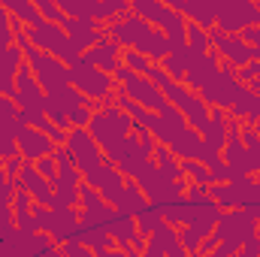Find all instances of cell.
Masks as SVG:
<instances>
[{"label": "cell", "mask_w": 260, "mask_h": 257, "mask_svg": "<svg viewBox=\"0 0 260 257\" xmlns=\"http://www.w3.org/2000/svg\"><path fill=\"white\" fill-rule=\"evenodd\" d=\"M182 173L191 185H206L209 188V167L200 160H182Z\"/></svg>", "instance_id": "26"}, {"label": "cell", "mask_w": 260, "mask_h": 257, "mask_svg": "<svg viewBox=\"0 0 260 257\" xmlns=\"http://www.w3.org/2000/svg\"><path fill=\"white\" fill-rule=\"evenodd\" d=\"M254 227H257V236H260V215L254 218Z\"/></svg>", "instance_id": "38"}, {"label": "cell", "mask_w": 260, "mask_h": 257, "mask_svg": "<svg viewBox=\"0 0 260 257\" xmlns=\"http://www.w3.org/2000/svg\"><path fill=\"white\" fill-rule=\"evenodd\" d=\"M27 40H30V46L34 49H40V52H46V55H52V58H58L61 64L73 67L82 61V52L73 46V40L64 34V27H58V24H43V27H27Z\"/></svg>", "instance_id": "4"}, {"label": "cell", "mask_w": 260, "mask_h": 257, "mask_svg": "<svg viewBox=\"0 0 260 257\" xmlns=\"http://www.w3.org/2000/svg\"><path fill=\"white\" fill-rule=\"evenodd\" d=\"M221 73V58L215 55V52H209V55H200V58H194L191 64H188V73H185V85L194 91V94H200L215 76Z\"/></svg>", "instance_id": "16"}, {"label": "cell", "mask_w": 260, "mask_h": 257, "mask_svg": "<svg viewBox=\"0 0 260 257\" xmlns=\"http://www.w3.org/2000/svg\"><path fill=\"white\" fill-rule=\"evenodd\" d=\"M34 167H37V173H40L43 179H49V182L58 176V164H55V157H43V160H37Z\"/></svg>", "instance_id": "33"}, {"label": "cell", "mask_w": 260, "mask_h": 257, "mask_svg": "<svg viewBox=\"0 0 260 257\" xmlns=\"http://www.w3.org/2000/svg\"><path fill=\"white\" fill-rule=\"evenodd\" d=\"M236 79H239L245 88H248L251 82H257V79H260V61H251V64L239 67V70H236Z\"/></svg>", "instance_id": "31"}, {"label": "cell", "mask_w": 260, "mask_h": 257, "mask_svg": "<svg viewBox=\"0 0 260 257\" xmlns=\"http://www.w3.org/2000/svg\"><path fill=\"white\" fill-rule=\"evenodd\" d=\"M154 139L160 145H167L179 160H200L203 157V136L185 121V115L176 106H167L160 112V124L154 130Z\"/></svg>", "instance_id": "1"}, {"label": "cell", "mask_w": 260, "mask_h": 257, "mask_svg": "<svg viewBox=\"0 0 260 257\" xmlns=\"http://www.w3.org/2000/svg\"><path fill=\"white\" fill-rule=\"evenodd\" d=\"M230 118L233 121H242V124H254L260 121V94H254L251 88H245L236 103L230 106Z\"/></svg>", "instance_id": "20"}, {"label": "cell", "mask_w": 260, "mask_h": 257, "mask_svg": "<svg viewBox=\"0 0 260 257\" xmlns=\"http://www.w3.org/2000/svg\"><path fill=\"white\" fill-rule=\"evenodd\" d=\"M209 43H212L215 55L224 61V67L239 70V67H245V64H251V61H254V49H251L239 34L227 37V34H221L218 27H212V30H209Z\"/></svg>", "instance_id": "9"}, {"label": "cell", "mask_w": 260, "mask_h": 257, "mask_svg": "<svg viewBox=\"0 0 260 257\" xmlns=\"http://www.w3.org/2000/svg\"><path fill=\"white\" fill-rule=\"evenodd\" d=\"M145 79H148V82H151V85H154L157 91H164V88H167V85L173 82V79L167 76V70H164L160 64H151V67H148V70H145Z\"/></svg>", "instance_id": "30"}, {"label": "cell", "mask_w": 260, "mask_h": 257, "mask_svg": "<svg viewBox=\"0 0 260 257\" xmlns=\"http://www.w3.org/2000/svg\"><path fill=\"white\" fill-rule=\"evenodd\" d=\"M70 85L91 103V106H103V103H112L115 94H118V82L115 76H106L100 73L94 64H88L85 58L79 64L70 67Z\"/></svg>", "instance_id": "3"}, {"label": "cell", "mask_w": 260, "mask_h": 257, "mask_svg": "<svg viewBox=\"0 0 260 257\" xmlns=\"http://www.w3.org/2000/svg\"><path fill=\"white\" fill-rule=\"evenodd\" d=\"M115 82H118V91L127 97V100H133L136 106H142V109H148V112H164L170 103H167V97H164V91H157L145 76H136V73H130V70H118L115 73Z\"/></svg>", "instance_id": "6"}, {"label": "cell", "mask_w": 260, "mask_h": 257, "mask_svg": "<svg viewBox=\"0 0 260 257\" xmlns=\"http://www.w3.org/2000/svg\"><path fill=\"white\" fill-rule=\"evenodd\" d=\"M133 221H136V230L148 239V236L154 233V227L164 221V209H160V206H154V203H148V206H145V209L133 218Z\"/></svg>", "instance_id": "25"}, {"label": "cell", "mask_w": 260, "mask_h": 257, "mask_svg": "<svg viewBox=\"0 0 260 257\" xmlns=\"http://www.w3.org/2000/svg\"><path fill=\"white\" fill-rule=\"evenodd\" d=\"M215 27L227 37L242 34L245 27H260V6L251 0H221L215 9Z\"/></svg>", "instance_id": "5"}, {"label": "cell", "mask_w": 260, "mask_h": 257, "mask_svg": "<svg viewBox=\"0 0 260 257\" xmlns=\"http://www.w3.org/2000/svg\"><path fill=\"white\" fill-rule=\"evenodd\" d=\"M46 88L37 82V76L30 73V67L24 64L15 76V103L18 109H34V112H46Z\"/></svg>", "instance_id": "12"}, {"label": "cell", "mask_w": 260, "mask_h": 257, "mask_svg": "<svg viewBox=\"0 0 260 257\" xmlns=\"http://www.w3.org/2000/svg\"><path fill=\"white\" fill-rule=\"evenodd\" d=\"M58 248L61 245L49 233H27V230L18 233V251H21V257H46L52 251H58Z\"/></svg>", "instance_id": "19"}, {"label": "cell", "mask_w": 260, "mask_h": 257, "mask_svg": "<svg viewBox=\"0 0 260 257\" xmlns=\"http://www.w3.org/2000/svg\"><path fill=\"white\" fill-rule=\"evenodd\" d=\"M61 254H64V257H97L91 248H85L82 242H73V239L61 245Z\"/></svg>", "instance_id": "32"}, {"label": "cell", "mask_w": 260, "mask_h": 257, "mask_svg": "<svg viewBox=\"0 0 260 257\" xmlns=\"http://www.w3.org/2000/svg\"><path fill=\"white\" fill-rule=\"evenodd\" d=\"M242 91H245V85L236 79V70L221 64V73L200 91V97H203V103L209 109H230Z\"/></svg>", "instance_id": "8"}, {"label": "cell", "mask_w": 260, "mask_h": 257, "mask_svg": "<svg viewBox=\"0 0 260 257\" xmlns=\"http://www.w3.org/2000/svg\"><path fill=\"white\" fill-rule=\"evenodd\" d=\"M130 12L139 15L142 21H148L151 27H157L170 40V52L188 49V21L170 3H164V0H133Z\"/></svg>", "instance_id": "2"}, {"label": "cell", "mask_w": 260, "mask_h": 257, "mask_svg": "<svg viewBox=\"0 0 260 257\" xmlns=\"http://www.w3.org/2000/svg\"><path fill=\"white\" fill-rule=\"evenodd\" d=\"M15 145H18V154H21L24 164H37V160H43V157H52L55 148H58L46 133H40V130H34V127L21 130L18 139H15Z\"/></svg>", "instance_id": "13"}, {"label": "cell", "mask_w": 260, "mask_h": 257, "mask_svg": "<svg viewBox=\"0 0 260 257\" xmlns=\"http://www.w3.org/2000/svg\"><path fill=\"white\" fill-rule=\"evenodd\" d=\"M233 257H260V236H254V239H248L245 245H242V251Z\"/></svg>", "instance_id": "35"}, {"label": "cell", "mask_w": 260, "mask_h": 257, "mask_svg": "<svg viewBox=\"0 0 260 257\" xmlns=\"http://www.w3.org/2000/svg\"><path fill=\"white\" fill-rule=\"evenodd\" d=\"M18 188H24V191L30 194L37 206L55 209V191H52V182H49V179H43V176L37 173V167H34V164H24V167H21Z\"/></svg>", "instance_id": "15"}, {"label": "cell", "mask_w": 260, "mask_h": 257, "mask_svg": "<svg viewBox=\"0 0 260 257\" xmlns=\"http://www.w3.org/2000/svg\"><path fill=\"white\" fill-rule=\"evenodd\" d=\"M37 9H40V15H43L49 24H58V27H64L67 15H64V9H61L58 3H52V0H37Z\"/></svg>", "instance_id": "28"}, {"label": "cell", "mask_w": 260, "mask_h": 257, "mask_svg": "<svg viewBox=\"0 0 260 257\" xmlns=\"http://www.w3.org/2000/svg\"><path fill=\"white\" fill-rule=\"evenodd\" d=\"M82 182H85V185H91V188L100 194V197H103V200H106L109 206H112V203L118 200L121 188L127 185L124 173H121V170H118L115 164H109V160H103L100 167H94L91 173H85V176H82Z\"/></svg>", "instance_id": "11"}, {"label": "cell", "mask_w": 260, "mask_h": 257, "mask_svg": "<svg viewBox=\"0 0 260 257\" xmlns=\"http://www.w3.org/2000/svg\"><path fill=\"white\" fill-rule=\"evenodd\" d=\"M12 218H15V227L18 230H27L30 233V215H34V197L24 191V188H18V191L12 194Z\"/></svg>", "instance_id": "24"}, {"label": "cell", "mask_w": 260, "mask_h": 257, "mask_svg": "<svg viewBox=\"0 0 260 257\" xmlns=\"http://www.w3.org/2000/svg\"><path fill=\"white\" fill-rule=\"evenodd\" d=\"M118 212H124V215H130V218H136L145 206H148V200H145V194H142V188L133 182V179H127V185L121 188V194H118V200L112 203Z\"/></svg>", "instance_id": "21"}, {"label": "cell", "mask_w": 260, "mask_h": 257, "mask_svg": "<svg viewBox=\"0 0 260 257\" xmlns=\"http://www.w3.org/2000/svg\"><path fill=\"white\" fill-rule=\"evenodd\" d=\"M100 257H130V254L124 251V248H118V245H115V248H109V251H103Z\"/></svg>", "instance_id": "37"}, {"label": "cell", "mask_w": 260, "mask_h": 257, "mask_svg": "<svg viewBox=\"0 0 260 257\" xmlns=\"http://www.w3.org/2000/svg\"><path fill=\"white\" fill-rule=\"evenodd\" d=\"M9 46H15V30H12V15L3 9V3H0V49H9Z\"/></svg>", "instance_id": "29"}, {"label": "cell", "mask_w": 260, "mask_h": 257, "mask_svg": "<svg viewBox=\"0 0 260 257\" xmlns=\"http://www.w3.org/2000/svg\"><path fill=\"white\" fill-rule=\"evenodd\" d=\"M79 188H82V173L79 170H58V176L52 179L55 206L79 209Z\"/></svg>", "instance_id": "17"}, {"label": "cell", "mask_w": 260, "mask_h": 257, "mask_svg": "<svg viewBox=\"0 0 260 257\" xmlns=\"http://www.w3.org/2000/svg\"><path fill=\"white\" fill-rule=\"evenodd\" d=\"M67 148H70V154H73V164H76V170L85 176V173H91L94 167H100L106 157H103V148L97 145V139L88 133V130L82 127H73L70 130V136H67Z\"/></svg>", "instance_id": "10"}, {"label": "cell", "mask_w": 260, "mask_h": 257, "mask_svg": "<svg viewBox=\"0 0 260 257\" xmlns=\"http://www.w3.org/2000/svg\"><path fill=\"white\" fill-rule=\"evenodd\" d=\"M188 24H197V27H203L206 34L215 27V9H218V3H212V0H173L170 3Z\"/></svg>", "instance_id": "14"}, {"label": "cell", "mask_w": 260, "mask_h": 257, "mask_svg": "<svg viewBox=\"0 0 260 257\" xmlns=\"http://www.w3.org/2000/svg\"><path fill=\"white\" fill-rule=\"evenodd\" d=\"M121 67L130 70V73H136V76H145V70L151 67V61H148L145 55L133 52V49H124V52H121Z\"/></svg>", "instance_id": "27"}, {"label": "cell", "mask_w": 260, "mask_h": 257, "mask_svg": "<svg viewBox=\"0 0 260 257\" xmlns=\"http://www.w3.org/2000/svg\"><path fill=\"white\" fill-rule=\"evenodd\" d=\"M164 97H167V103L176 106V109L185 115V121L203 136V130H206V124H209V112H212V109L203 103V97L194 94L185 82H170V85L164 88Z\"/></svg>", "instance_id": "7"}, {"label": "cell", "mask_w": 260, "mask_h": 257, "mask_svg": "<svg viewBox=\"0 0 260 257\" xmlns=\"http://www.w3.org/2000/svg\"><path fill=\"white\" fill-rule=\"evenodd\" d=\"M52 157H55L58 170H76V164H73V154H70V148H67V145H58Z\"/></svg>", "instance_id": "34"}, {"label": "cell", "mask_w": 260, "mask_h": 257, "mask_svg": "<svg viewBox=\"0 0 260 257\" xmlns=\"http://www.w3.org/2000/svg\"><path fill=\"white\" fill-rule=\"evenodd\" d=\"M121 46L118 43H112V40H100L94 49H88L82 58L88 61V64H94L100 73H106V76H115L118 70H121Z\"/></svg>", "instance_id": "18"}, {"label": "cell", "mask_w": 260, "mask_h": 257, "mask_svg": "<svg viewBox=\"0 0 260 257\" xmlns=\"http://www.w3.org/2000/svg\"><path fill=\"white\" fill-rule=\"evenodd\" d=\"M151 164H154V167H157V170H160V173L170 179V182H179V179H185V173H182V160H179V157H176V154H173L167 145H160V142L154 145Z\"/></svg>", "instance_id": "23"}, {"label": "cell", "mask_w": 260, "mask_h": 257, "mask_svg": "<svg viewBox=\"0 0 260 257\" xmlns=\"http://www.w3.org/2000/svg\"><path fill=\"white\" fill-rule=\"evenodd\" d=\"M3 9H6L12 18H18L24 27H43V24H49V21L40 15L37 3H27V0H3Z\"/></svg>", "instance_id": "22"}, {"label": "cell", "mask_w": 260, "mask_h": 257, "mask_svg": "<svg viewBox=\"0 0 260 257\" xmlns=\"http://www.w3.org/2000/svg\"><path fill=\"white\" fill-rule=\"evenodd\" d=\"M142 257H167V254H164L154 242H148V245H145V251H142Z\"/></svg>", "instance_id": "36"}]
</instances>
